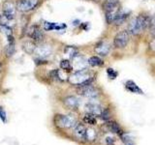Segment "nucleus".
Wrapping results in <instances>:
<instances>
[{
	"label": "nucleus",
	"instance_id": "nucleus-1",
	"mask_svg": "<svg viewBox=\"0 0 155 145\" xmlns=\"http://www.w3.org/2000/svg\"><path fill=\"white\" fill-rule=\"evenodd\" d=\"M68 80L73 85H76L78 87H84V86L90 85L93 79H92L90 72L87 71V69H85V70L77 71L75 72H73L68 77Z\"/></svg>",
	"mask_w": 155,
	"mask_h": 145
},
{
	"label": "nucleus",
	"instance_id": "nucleus-2",
	"mask_svg": "<svg viewBox=\"0 0 155 145\" xmlns=\"http://www.w3.org/2000/svg\"><path fill=\"white\" fill-rule=\"evenodd\" d=\"M149 26V17L148 16H139L132 19V21L129 23L128 33L132 35H137L142 30Z\"/></svg>",
	"mask_w": 155,
	"mask_h": 145
},
{
	"label": "nucleus",
	"instance_id": "nucleus-3",
	"mask_svg": "<svg viewBox=\"0 0 155 145\" xmlns=\"http://www.w3.org/2000/svg\"><path fill=\"white\" fill-rule=\"evenodd\" d=\"M27 36L30 39L32 42H34L37 45V44H41L44 41V32L42 30V28L38 25V24H33V25L29 26L27 29Z\"/></svg>",
	"mask_w": 155,
	"mask_h": 145
},
{
	"label": "nucleus",
	"instance_id": "nucleus-4",
	"mask_svg": "<svg viewBox=\"0 0 155 145\" xmlns=\"http://www.w3.org/2000/svg\"><path fill=\"white\" fill-rule=\"evenodd\" d=\"M54 124L59 128L69 129L76 126V119L71 115H61L58 114L54 117Z\"/></svg>",
	"mask_w": 155,
	"mask_h": 145
},
{
	"label": "nucleus",
	"instance_id": "nucleus-5",
	"mask_svg": "<svg viewBox=\"0 0 155 145\" xmlns=\"http://www.w3.org/2000/svg\"><path fill=\"white\" fill-rule=\"evenodd\" d=\"M40 3L41 0H18L16 7L22 13H29L37 9Z\"/></svg>",
	"mask_w": 155,
	"mask_h": 145
},
{
	"label": "nucleus",
	"instance_id": "nucleus-6",
	"mask_svg": "<svg viewBox=\"0 0 155 145\" xmlns=\"http://www.w3.org/2000/svg\"><path fill=\"white\" fill-rule=\"evenodd\" d=\"M51 53H52V48L51 47V46L46 45V44H42V45L36 46L33 54H35L37 58L46 59V58L51 55Z\"/></svg>",
	"mask_w": 155,
	"mask_h": 145
},
{
	"label": "nucleus",
	"instance_id": "nucleus-7",
	"mask_svg": "<svg viewBox=\"0 0 155 145\" xmlns=\"http://www.w3.org/2000/svg\"><path fill=\"white\" fill-rule=\"evenodd\" d=\"M129 42V33L128 31L123 30L116 34V36L114 39V45L117 48H122L126 47Z\"/></svg>",
	"mask_w": 155,
	"mask_h": 145
},
{
	"label": "nucleus",
	"instance_id": "nucleus-8",
	"mask_svg": "<svg viewBox=\"0 0 155 145\" xmlns=\"http://www.w3.org/2000/svg\"><path fill=\"white\" fill-rule=\"evenodd\" d=\"M73 62H72V67H73V71H81V70H85L87 69V66H88V62L85 59L84 56L78 54L73 58Z\"/></svg>",
	"mask_w": 155,
	"mask_h": 145
},
{
	"label": "nucleus",
	"instance_id": "nucleus-9",
	"mask_svg": "<svg viewBox=\"0 0 155 145\" xmlns=\"http://www.w3.org/2000/svg\"><path fill=\"white\" fill-rule=\"evenodd\" d=\"M16 10L17 7L11 2L6 1L3 4V16L6 18L8 21H13L16 17Z\"/></svg>",
	"mask_w": 155,
	"mask_h": 145
},
{
	"label": "nucleus",
	"instance_id": "nucleus-10",
	"mask_svg": "<svg viewBox=\"0 0 155 145\" xmlns=\"http://www.w3.org/2000/svg\"><path fill=\"white\" fill-rule=\"evenodd\" d=\"M80 90V94L81 96L85 97V98H88V99H96L97 97L99 96V91L97 90L95 87L91 86L90 85H87V86H84V87H79Z\"/></svg>",
	"mask_w": 155,
	"mask_h": 145
},
{
	"label": "nucleus",
	"instance_id": "nucleus-11",
	"mask_svg": "<svg viewBox=\"0 0 155 145\" xmlns=\"http://www.w3.org/2000/svg\"><path fill=\"white\" fill-rule=\"evenodd\" d=\"M94 50H95V52L97 53V54H99L101 56H106V55L109 54V52L110 50V46L107 42L101 41L95 46Z\"/></svg>",
	"mask_w": 155,
	"mask_h": 145
},
{
	"label": "nucleus",
	"instance_id": "nucleus-12",
	"mask_svg": "<svg viewBox=\"0 0 155 145\" xmlns=\"http://www.w3.org/2000/svg\"><path fill=\"white\" fill-rule=\"evenodd\" d=\"M120 11L118 6L117 7H114L110 9H107L105 10V17H106V21L109 24L114 23L116 17H117V14Z\"/></svg>",
	"mask_w": 155,
	"mask_h": 145
},
{
	"label": "nucleus",
	"instance_id": "nucleus-13",
	"mask_svg": "<svg viewBox=\"0 0 155 145\" xmlns=\"http://www.w3.org/2000/svg\"><path fill=\"white\" fill-rule=\"evenodd\" d=\"M65 106L70 109H77L80 105V101L79 99L75 96H68L63 100Z\"/></svg>",
	"mask_w": 155,
	"mask_h": 145
},
{
	"label": "nucleus",
	"instance_id": "nucleus-14",
	"mask_svg": "<svg viewBox=\"0 0 155 145\" xmlns=\"http://www.w3.org/2000/svg\"><path fill=\"white\" fill-rule=\"evenodd\" d=\"M43 27H44V30L51 31V30H61V29L66 28V25L64 23H55V22L44 21Z\"/></svg>",
	"mask_w": 155,
	"mask_h": 145
},
{
	"label": "nucleus",
	"instance_id": "nucleus-15",
	"mask_svg": "<svg viewBox=\"0 0 155 145\" xmlns=\"http://www.w3.org/2000/svg\"><path fill=\"white\" fill-rule=\"evenodd\" d=\"M85 110L87 113H91L93 115H100L102 113V108L100 105L93 104V103H88L85 105Z\"/></svg>",
	"mask_w": 155,
	"mask_h": 145
},
{
	"label": "nucleus",
	"instance_id": "nucleus-16",
	"mask_svg": "<svg viewBox=\"0 0 155 145\" xmlns=\"http://www.w3.org/2000/svg\"><path fill=\"white\" fill-rule=\"evenodd\" d=\"M85 132L86 129L82 124H76L74 127V134L78 138L81 139H85Z\"/></svg>",
	"mask_w": 155,
	"mask_h": 145
},
{
	"label": "nucleus",
	"instance_id": "nucleus-17",
	"mask_svg": "<svg viewBox=\"0 0 155 145\" xmlns=\"http://www.w3.org/2000/svg\"><path fill=\"white\" fill-rule=\"evenodd\" d=\"M64 54H66L70 59H73L75 56L79 54V50L74 46H66L64 47Z\"/></svg>",
	"mask_w": 155,
	"mask_h": 145
},
{
	"label": "nucleus",
	"instance_id": "nucleus-18",
	"mask_svg": "<svg viewBox=\"0 0 155 145\" xmlns=\"http://www.w3.org/2000/svg\"><path fill=\"white\" fill-rule=\"evenodd\" d=\"M129 17V12H124V11H119L118 14H117V17H116L115 21H114V24L116 25H119V24H122L125 21L126 18Z\"/></svg>",
	"mask_w": 155,
	"mask_h": 145
},
{
	"label": "nucleus",
	"instance_id": "nucleus-19",
	"mask_svg": "<svg viewBox=\"0 0 155 145\" xmlns=\"http://www.w3.org/2000/svg\"><path fill=\"white\" fill-rule=\"evenodd\" d=\"M36 46H37L36 44L30 40V41H26L25 43H23L22 48L25 52L29 53V54H32V53L34 52V50H35Z\"/></svg>",
	"mask_w": 155,
	"mask_h": 145
},
{
	"label": "nucleus",
	"instance_id": "nucleus-20",
	"mask_svg": "<svg viewBox=\"0 0 155 145\" xmlns=\"http://www.w3.org/2000/svg\"><path fill=\"white\" fill-rule=\"evenodd\" d=\"M126 88L132 93H137V94H142V90H140L138 85L135 83L134 81H127L126 82Z\"/></svg>",
	"mask_w": 155,
	"mask_h": 145
},
{
	"label": "nucleus",
	"instance_id": "nucleus-21",
	"mask_svg": "<svg viewBox=\"0 0 155 145\" xmlns=\"http://www.w3.org/2000/svg\"><path fill=\"white\" fill-rule=\"evenodd\" d=\"M87 62H88V65L92 67H99L104 64L103 60H102L99 56H91L89 59L87 60Z\"/></svg>",
	"mask_w": 155,
	"mask_h": 145
},
{
	"label": "nucleus",
	"instance_id": "nucleus-22",
	"mask_svg": "<svg viewBox=\"0 0 155 145\" xmlns=\"http://www.w3.org/2000/svg\"><path fill=\"white\" fill-rule=\"evenodd\" d=\"M60 69L64 72H72L73 67H72V62L69 59H63L60 62Z\"/></svg>",
	"mask_w": 155,
	"mask_h": 145
},
{
	"label": "nucleus",
	"instance_id": "nucleus-23",
	"mask_svg": "<svg viewBox=\"0 0 155 145\" xmlns=\"http://www.w3.org/2000/svg\"><path fill=\"white\" fill-rule=\"evenodd\" d=\"M108 127H109V129L113 133L118 134H122V130H121L120 127L116 123H114V122H109L108 123Z\"/></svg>",
	"mask_w": 155,
	"mask_h": 145
},
{
	"label": "nucleus",
	"instance_id": "nucleus-24",
	"mask_svg": "<svg viewBox=\"0 0 155 145\" xmlns=\"http://www.w3.org/2000/svg\"><path fill=\"white\" fill-rule=\"evenodd\" d=\"M84 123L89 124V125H95V124L97 123V120H96V118H95V115L91 114V113H87V114L84 116Z\"/></svg>",
	"mask_w": 155,
	"mask_h": 145
},
{
	"label": "nucleus",
	"instance_id": "nucleus-25",
	"mask_svg": "<svg viewBox=\"0 0 155 145\" xmlns=\"http://www.w3.org/2000/svg\"><path fill=\"white\" fill-rule=\"evenodd\" d=\"M96 138V132L93 129H86L85 132V139L89 140V141H93Z\"/></svg>",
	"mask_w": 155,
	"mask_h": 145
},
{
	"label": "nucleus",
	"instance_id": "nucleus-26",
	"mask_svg": "<svg viewBox=\"0 0 155 145\" xmlns=\"http://www.w3.org/2000/svg\"><path fill=\"white\" fill-rule=\"evenodd\" d=\"M0 31H1L3 34H5L6 36L12 35V34H13L12 28L10 27L9 25H7V24H5V23H1V24H0Z\"/></svg>",
	"mask_w": 155,
	"mask_h": 145
},
{
	"label": "nucleus",
	"instance_id": "nucleus-27",
	"mask_svg": "<svg viewBox=\"0 0 155 145\" xmlns=\"http://www.w3.org/2000/svg\"><path fill=\"white\" fill-rule=\"evenodd\" d=\"M107 74H108L109 77L111 79H115L116 76H117V72H116L114 69H110V68L107 70Z\"/></svg>",
	"mask_w": 155,
	"mask_h": 145
},
{
	"label": "nucleus",
	"instance_id": "nucleus-28",
	"mask_svg": "<svg viewBox=\"0 0 155 145\" xmlns=\"http://www.w3.org/2000/svg\"><path fill=\"white\" fill-rule=\"evenodd\" d=\"M101 118L103 120H109L110 119V112L108 109H105V110H102V113L100 114Z\"/></svg>",
	"mask_w": 155,
	"mask_h": 145
},
{
	"label": "nucleus",
	"instance_id": "nucleus-29",
	"mask_svg": "<svg viewBox=\"0 0 155 145\" xmlns=\"http://www.w3.org/2000/svg\"><path fill=\"white\" fill-rule=\"evenodd\" d=\"M149 26H152L153 28L155 27V14L149 17Z\"/></svg>",
	"mask_w": 155,
	"mask_h": 145
},
{
	"label": "nucleus",
	"instance_id": "nucleus-30",
	"mask_svg": "<svg viewBox=\"0 0 155 145\" xmlns=\"http://www.w3.org/2000/svg\"><path fill=\"white\" fill-rule=\"evenodd\" d=\"M106 143H107V145H114V139L111 137H107Z\"/></svg>",
	"mask_w": 155,
	"mask_h": 145
},
{
	"label": "nucleus",
	"instance_id": "nucleus-31",
	"mask_svg": "<svg viewBox=\"0 0 155 145\" xmlns=\"http://www.w3.org/2000/svg\"><path fill=\"white\" fill-rule=\"evenodd\" d=\"M150 47H151V50H155V38L151 41V43H150Z\"/></svg>",
	"mask_w": 155,
	"mask_h": 145
},
{
	"label": "nucleus",
	"instance_id": "nucleus-32",
	"mask_svg": "<svg viewBox=\"0 0 155 145\" xmlns=\"http://www.w3.org/2000/svg\"><path fill=\"white\" fill-rule=\"evenodd\" d=\"M126 145H133V144L131 143V142H127V143H126Z\"/></svg>",
	"mask_w": 155,
	"mask_h": 145
},
{
	"label": "nucleus",
	"instance_id": "nucleus-33",
	"mask_svg": "<svg viewBox=\"0 0 155 145\" xmlns=\"http://www.w3.org/2000/svg\"><path fill=\"white\" fill-rule=\"evenodd\" d=\"M153 33H154V34H155V27H154V28H153Z\"/></svg>",
	"mask_w": 155,
	"mask_h": 145
},
{
	"label": "nucleus",
	"instance_id": "nucleus-34",
	"mask_svg": "<svg viewBox=\"0 0 155 145\" xmlns=\"http://www.w3.org/2000/svg\"><path fill=\"white\" fill-rule=\"evenodd\" d=\"M0 70H1V64H0Z\"/></svg>",
	"mask_w": 155,
	"mask_h": 145
}]
</instances>
